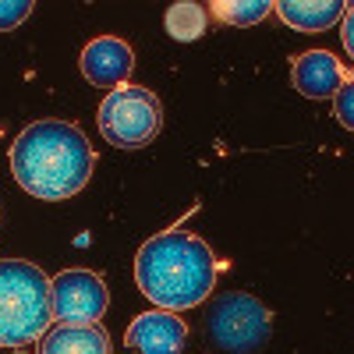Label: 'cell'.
I'll list each match as a JSON object with an SVG mask.
<instances>
[{"label":"cell","mask_w":354,"mask_h":354,"mask_svg":"<svg viewBox=\"0 0 354 354\" xmlns=\"http://www.w3.org/2000/svg\"><path fill=\"white\" fill-rule=\"evenodd\" d=\"M11 174L18 188L43 202L78 195L96 167L85 131L71 121H36L11 142Z\"/></svg>","instance_id":"cell-1"},{"label":"cell","mask_w":354,"mask_h":354,"mask_svg":"<svg viewBox=\"0 0 354 354\" xmlns=\"http://www.w3.org/2000/svg\"><path fill=\"white\" fill-rule=\"evenodd\" d=\"M216 277L220 259L213 248L185 230H163L135 255V283L163 312L198 308L213 294Z\"/></svg>","instance_id":"cell-2"},{"label":"cell","mask_w":354,"mask_h":354,"mask_svg":"<svg viewBox=\"0 0 354 354\" xmlns=\"http://www.w3.org/2000/svg\"><path fill=\"white\" fill-rule=\"evenodd\" d=\"M50 326V277L25 259H0V347H25Z\"/></svg>","instance_id":"cell-3"},{"label":"cell","mask_w":354,"mask_h":354,"mask_svg":"<svg viewBox=\"0 0 354 354\" xmlns=\"http://www.w3.org/2000/svg\"><path fill=\"white\" fill-rule=\"evenodd\" d=\"M96 124H100V135L117 149H142V145H149L160 135L163 110H160L156 93H149V88L121 85L113 93H106V100L100 103Z\"/></svg>","instance_id":"cell-4"},{"label":"cell","mask_w":354,"mask_h":354,"mask_svg":"<svg viewBox=\"0 0 354 354\" xmlns=\"http://www.w3.org/2000/svg\"><path fill=\"white\" fill-rule=\"evenodd\" d=\"M209 340L230 354H255L273 330V312L245 290H227L209 305Z\"/></svg>","instance_id":"cell-5"},{"label":"cell","mask_w":354,"mask_h":354,"mask_svg":"<svg viewBox=\"0 0 354 354\" xmlns=\"http://www.w3.org/2000/svg\"><path fill=\"white\" fill-rule=\"evenodd\" d=\"M110 305V290L103 283L100 273L71 266L61 270L50 280V312L53 322H64V326H93L103 319Z\"/></svg>","instance_id":"cell-6"},{"label":"cell","mask_w":354,"mask_h":354,"mask_svg":"<svg viewBox=\"0 0 354 354\" xmlns=\"http://www.w3.org/2000/svg\"><path fill=\"white\" fill-rule=\"evenodd\" d=\"M78 68H82L88 85L110 88L113 93V88L128 85V75L135 68V50L124 39H117V36H100L93 43H85Z\"/></svg>","instance_id":"cell-7"},{"label":"cell","mask_w":354,"mask_h":354,"mask_svg":"<svg viewBox=\"0 0 354 354\" xmlns=\"http://www.w3.org/2000/svg\"><path fill=\"white\" fill-rule=\"evenodd\" d=\"M124 344L142 354H181L188 344V322L177 312H163V308L142 312L128 326Z\"/></svg>","instance_id":"cell-8"},{"label":"cell","mask_w":354,"mask_h":354,"mask_svg":"<svg viewBox=\"0 0 354 354\" xmlns=\"http://www.w3.org/2000/svg\"><path fill=\"white\" fill-rule=\"evenodd\" d=\"M290 82L308 100H333V93L351 82V71L330 50H305L290 61Z\"/></svg>","instance_id":"cell-9"},{"label":"cell","mask_w":354,"mask_h":354,"mask_svg":"<svg viewBox=\"0 0 354 354\" xmlns=\"http://www.w3.org/2000/svg\"><path fill=\"white\" fill-rule=\"evenodd\" d=\"M277 18L290 28H298V32H326V28H333L347 4H340V0H280V4H273Z\"/></svg>","instance_id":"cell-10"},{"label":"cell","mask_w":354,"mask_h":354,"mask_svg":"<svg viewBox=\"0 0 354 354\" xmlns=\"http://www.w3.org/2000/svg\"><path fill=\"white\" fill-rule=\"evenodd\" d=\"M39 354H110V337L96 326H64L57 322L39 337Z\"/></svg>","instance_id":"cell-11"},{"label":"cell","mask_w":354,"mask_h":354,"mask_svg":"<svg viewBox=\"0 0 354 354\" xmlns=\"http://www.w3.org/2000/svg\"><path fill=\"white\" fill-rule=\"evenodd\" d=\"M163 25H167L170 39H177V43H195V39L205 32V25H209V11H205L202 4H195V0H181V4H170V8H167Z\"/></svg>","instance_id":"cell-12"},{"label":"cell","mask_w":354,"mask_h":354,"mask_svg":"<svg viewBox=\"0 0 354 354\" xmlns=\"http://www.w3.org/2000/svg\"><path fill=\"white\" fill-rule=\"evenodd\" d=\"M209 15H216L220 21L227 25H238V28H248V25H259L266 15L273 11L270 0H213L209 8H205Z\"/></svg>","instance_id":"cell-13"},{"label":"cell","mask_w":354,"mask_h":354,"mask_svg":"<svg viewBox=\"0 0 354 354\" xmlns=\"http://www.w3.org/2000/svg\"><path fill=\"white\" fill-rule=\"evenodd\" d=\"M32 11H36L32 0H0V32H11V28H18Z\"/></svg>","instance_id":"cell-14"},{"label":"cell","mask_w":354,"mask_h":354,"mask_svg":"<svg viewBox=\"0 0 354 354\" xmlns=\"http://www.w3.org/2000/svg\"><path fill=\"white\" fill-rule=\"evenodd\" d=\"M351 106H354V82H344L337 93H333V110H337V121H340L344 128H354Z\"/></svg>","instance_id":"cell-15"},{"label":"cell","mask_w":354,"mask_h":354,"mask_svg":"<svg viewBox=\"0 0 354 354\" xmlns=\"http://www.w3.org/2000/svg\"><path fill=\"white\" fill-rule=\"evenodd\" d=\"M340 25H344V50H347V53H354V18H351V4H347V11H344Z\"/></svg>","instance_id":"cell-16"},{"label":"cell","mask_w":354,"mask_h":354,"mask_svg":"<svg viewBox=\"0 0 354 354\" xmlns=\"http://www.w3.org/2000/svg\"><path fill=\"white\" fill-rule=\"evenodd\" d=\"M15 354H28V351H21V347H18V351H15Z\"/></svg>","instance_id":"cell-17"}]
</instances>
